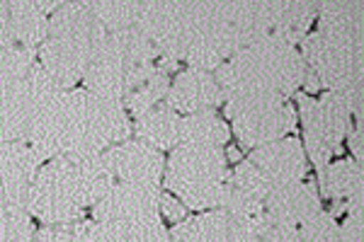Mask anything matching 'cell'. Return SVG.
Segmentation results:
<instances>
[{
	"instance_id": "cell-39",
	"label": "cell",
	"mask_w": 364,
	"mask_h": 242,
	"mask_svg": "<svg viewBox=\"0 0 364 242\" xmlns=\"http://www.w3.org/2000/svg\"><path fill=\"white\" fill-rule=\"evenodd\" d=\"M0 242H10V238H8V211H5L3 194H0Z\"/></svg>"
},
{
	"instance_id": "cell-20",
	"label": "cell",
	"mask_w": 364,
	"mask_h": 242,
	"mask_svg": "<svg viewBox=\"0 0 364 242\" xmlns=\"http://www.w3.org/2000/svg\"><path fill=\"white\" fill-rule=\"evenodd\" d=\"M70 175H73V189L80 209L95 206L105 194L117 185V177L109 167V163L102 155L90 158H68Z\"/></svg>"
},
{
	"instance_id": "cell-10",
	"label": "cell",
	"mask_w": 364,
	"mask_h": 242,
	"mask_svg": "<svg viewBox=\"0 0 364 242\" xmlns=\"http://www.w3.org/2000/svg\"><path fill=\"white\" fill-rule=\"evenodd\" d=\"M149 218H161V187L119 182L92 206L95 223L149 221Z\"/></svg>"
},
{
	"instance_id": "cell-11",
	"label": "cell",
	"mask_w": 364,
	"mask_h": 242,
	"mask_svg": "<svg viewBox=\"0 0 364 242\" xmlns=\"http://www.w3.org/2000/svg\"><path fill=\"white\" fill-rule=\"evenodd\" d=\"M114 177L129 185L161 187L163 172H166V158L161 150L141 143V141H127L105 153Z\"/></svg>"
},
{
	"instance_id": "cell-27",
	"label": "cell",
	"mask_w": 364,
	"mask_h": 242,
	"mask_svg": "<svg viewBox=\"0 0 364 242\" xmlns=\"http://www.w3.org/2000/svg\"><path fill=\"white\" fill-rule=\"evenodd\" d=\"M170 233V242H228V216L224 209L180 221Z\"/></svg>"
},
{
	"instance_id": "cell-13",
	"label": "cell",
	"mask_w": 364,
	"mask_h": 242,
	"mask_svg": "<svg viewBox=\"0 0 364 242\" xmlns=\"http://www.w3.org/2000/svg\"><path fill=\"white\" fill-rule=\"evenodd\" d=\"M92 61H95V49L78 44V41L46 39L37 49V63L63 90L78 85Z\"/></svg>"
},
{
	"instance_id": "cell-12",
	"label": "cell",
	"mask_w": 364,
	"mask_h": 242,
	"mask_svg": "<svg viewBox=\"0 0 364 242\" xmlns=\"http://www.w3.org/2000/svg\"><path fill=\"white\" fill-rule=\"evenodd\" d=\"M321 211V197L316 192L314 182H287L274 185L265 199V216L272 226L299 228L306 218Z\"/></svg>"
},
{
	"instance_id": "cell-9",
	"label": "cell",
	"mask_w": 364,
	"mask_h": 242,
	"mask_svg": "<svg viewBox=\"0 0 364 242\" xmlns=\"http://www.w3.org/2000/svg\"><path fill=\"white\" fill-rule=\"evenodd\" d=\"M301 58L321 87L348 90L355 82H362V46L311 32L301 41Z\"/></svg>"
},
{
	"instance_id": "cell-24",
	"label": "cell",
	"mask_w": 364,
	"mask_h": 242,
	"mask_svg": "<svg viewBox=\"0 0 364 242\" xmlns=\"http://www.w3.org/2000/svg\"><path fill=\"white\" fill-rule=\"evenodd\" d=\"M228 138H231V128L214 114V109L185 114L180 119V128H178L180 145H192V148H221Z\"/></svg>"
},
{
	"instance_id": "cell-33",
	"label": "cell",
	"mask_w": 364,
	"mask_h": 242,
	"mask_svg": "<svg viewBox=\"0 0 364 242\" xmlns=\"http://www.w3.org/2000/svg\"><path fill=\"white\" fill-rule=\"evenodd\" d=\"M269 218L262 214L248 221H238V218H228V242H260L262 233L269 228Z\"/></svg>"
},
{
	"instance_id": "cell-6",
	"label": "cell",
	"mask_w": 364,
	"mask_h": 242,
	"mask_svg": "<svg viewBox=\"0 0 364 242\" xmlns=\"http://www.w3.org/2000/svg\"><path fill=\"white\" fill-rule=\"evenodd\" d=\"M226 116L233 133L245 148H260L287 138L296 126V111L282 97H240L226 99Z\"/></svg>"
},
{
	"instance_id": "cell-15",
	"label": "cell",
	"mask_w": 364,
	"mask_h": 242,
	"mask_svg": "<svg viewBox=\"0 0 364 242\" xmlns=\"http://www.w3.org/2000/svg\"><path fill=\"white\" fill-rule=\"evenodd\" d=\"M267 177L272 185H287V182H299L309 175L306 153L296 138H282L274 143L260 145L250 153V160Z\"/></svg>"
},
{
	"instance_id": "cell-29",
	"label": "cell",
	"mask_w": 364,
	"mask_h": 242,
	"mask_svg": "<svg viewBox=\"0 0 364 242\" xmlns=\"http://www.w3.org/2000/svg\"><path fill=\"white\" fill-rule=\"evenodd\" d=\"M168 90H170V75L158 66L156 75H151L149 80L141 82L139 87H134V90L127 94L124 102H122V107H127L139 119V116H144L146 111L156 109L158 104L166 99Z\"/></svg>"
},
{
	"instance_id": "cell-31",
	"label": "cell",
	"mask_w": 364,
	"mask_h": 242,
	"mask_svg": "<svg viewBox=\"0 0 364 242\" xmlns=\"http://www.w3.org/2000/svg\"><path fill=\"white\" fill-rule=\"evenodd\" d=\"M228 187L236 189L240 194H245V197H252V199H257V202L265 204L267 194L272 192L274 185L255 167V165L245 160V163L236 165L233 172H228Z\"/></svg>"
},
{
	"instance_id": "cell-21",
	"label": "cell",
	"mask_w": 364,
	"mask_h": 242,
	"mask_svg": "<svg viewBox=\"0 0 364 242\" xmlns=\"http://www.w3.org/2000/svg\"><path fill=\"white\" fill-rule=\"evenodd\" d=\"M318 32L331 39L345 41L350 46H362L364 37V5L333 0L321 3L318 8Z\"/></svg>"
},
{
	"instance_id": "cell-2",
	"label": "cell",
	"mask_w": 364,
	"mask_h": 242,
	"mask_svg": "<svg viewBox=\"0 0 364 242\" xmlns=\"http://www.w3.org/2000/svg\"><path fill=\"white\" fill-rule=\"evenodd\" d=\"M132 133V123L122 104L102 99L87 90H66L58 121V155H102L109 145L122 143Z\"/></svg>"
},
{
	"instance_id": "cell-8",
	"label": "cell",
	"mask_w": 364,
	"mask_h": 242,
	"mask_svg": "<svg viewBox=\"0 0 364 242\" xmlns=\"http://www.w3.org/2000/svg\"><path fill=\"white\" fill-rule=\"evenodd\" d=\"M29 109H27V138L25 143L37 153L42 163L58 155V121H61L63 87L46 70L34 66L27 73Z\"/></svg>"
},
{
	"instance_id": "cell-22",
	"label": "cell",
	"mask_w": 364,
	"mask_h": 242,
	"mask_svg": "<svg viewBox=\"0 0 364 242\" xmlns=\"http://www.w3.org/2000/svg\"><path fill=\"white\" fill-rule=\"evenodd\" d=\"M29 90L27 80L0 78V141L25 143L27 138Z\"/></svg>"
},
{
	"instance_id": "cell-34",
	"label": "cell",
	"mask_w": 364,
	"mask_h": 242,
	"mask_svg": "<svg viewBox=\"0 0 364 242\" xmlns=\"http://www.w3.org/2000/svg\"><path fill=\"white\" fill-rule=\"evenodd\" d=\"M8 211V238L10 242H34L32 216L27 209H5Z\"/></svg>"
},
{
	"instance_id": "cell-26",
	"label": "cell",
	"mask_w": 364,
	"mask_h": 242,
	"mask_svg": "<svg viewBox=\"0 0 364 242\" xmlns=\"http://www.w3.org/2000/svg\"><path fill=\"white\" fill-rule=\"evenodd\" d=\"M90 230L97 242H170V233L161 223V218L122 223L90 221Z\"/></svg>"
},
{
	"instance_id": "cell-5",
	"label": "cell",
	"mask_w": 364,
	"mask_h": 242,
	"mask_svg": "<svg viewBox=\"0 0 364 242\" xmlns=\"http://www.w3.org/2000/svg\"><path fill=\"white\" fill-rule=\"evenodd\" d=\"M360 87L362 82H355L348 90H331L318 102L306 94L299 97L304 131H306V150L318 172L326 170V165H331V158L343 148V141L348 138L352 97Z\"/></svg>"
},
{
	"instance_id": "cell-1",
	"label": "cell",
	"mask_w": 364,
	"mask_h": 242,
	"mask_svg": "<svg viewBox=\"0 0 364 242\" xmlns=\"http://www.w3.org/2000/svg\"><path fill=\"white\" fill-rule=\"evenodd\" d=\"M301 54L279 39H262L243 46L224 66L216 68V85L226 99L282 97L287 99L304 85Z\"/></svg>"
},
{
	"instance_id": "cell-19",
	"label": "cell",
	"mask_w": 364,
	"mask_h": 242,
	"mask_svg": "<svg viewBox=\"0 0 364 242\" xmlns=\"http://www.w3.org/2000/svg\"><path fill=\"white\" fill-rule=\"evenodd\" d=\"M323 194L348 209V216H364V170L355 160L326 165L321 172Z\"/></svg>"
},
{
	"instance_id": "cell-36",
	"label": "cell",
	"mask_w": 364,
	"mask_h": 242,
	"mask_svg": "<svg viewBox=\"0 0 364 242\" xmlns=\"http://www.w3.org/2000/svg\"><path fill=\"white\" fill-rule=\"evenodd\" d=\"M260 242H304V238L299 235L296 228H289V226H272L262 233V240Z\"/></svg>"
},
{
	"instance_id": "cell-3",
	"label": "cell",
	"mask_w": 364,
	"mask_h": 242,
	"mask_svg": "<svg viewBox=\"0 0 364 242\" xmlns=\"http://www.w3.org/2000/svg\"><path fill=\"white\" fill-rule=\"evenodd\" d=\"M166 167V185L185 209H224L228 192V167L221 148L178 145Z\"/></svg>"
},
{
	"instance_id": "cell-28",
	"label": "cell",
	"mask_w": 364,
	"mask_h": 242,
	"mask_svg": "<svg viewBox=\"0 0 364 242\" xmlns=\"http://www.w3.org/2000/svg\"><path fill=\"white\" fill-rule=\"evenodd\" d=\"M85 5L105 32L134 29L141 13V0H87Z\"/></svg>"
},
{
	"instance_id": "cell-23",
	"label": "cell",
	"mask_w": 364,
	"mask_h": 242,
	"mask_svg": "<svg viewBox=\"0 0 364 242\" xmlns=\"http://www.w3.org/2000/svg\"><path fill=\"white\" fill-rule=\"evenodd\" d=\"M321 3H304V0H272V37L296 46L304 41L311 22L318 15Z\"/></svg>"
},
{
	"instance_id": "cell-18",
	"label": "cell",
	"mask_w": 364,
	"mask_h": 242,
	"mask_svg": "<svg viewBox=\"0 0 364 242\" xmlns=\"http://www.w3.org/2000/svg\"><path fill=\"white\" fill-rule=\"evenodd\" d=\"M105 37L107 32L87 10L85 3H61V8L49 17V39L78 41V44L95 49V56Z\"/></svg>"
},
{
	"instance_id": "cell-25",
	"label": "cell",
	"mask_w": 364,
	"mask_h": 242,
	"mask_svg": "<svg viewBox=\"0 0 364 242\" xmlns=\"http://www.w3.org/2000/svg\"><path fill=\"white\" fill-rule=\"evenodd\" d=\"M178 128H180V114L170 109L168 104H158L156 109L146 111L134 123L136 138L156 150L175 148L178 145Z\"/></svg>"
},
{
	"instance_id": "cell-40",
	"label": "cell",
	"mask_w": 364,
	"mask_h": 242,
	"mask_svg": "<svg viewBox=\"0 0 364 242\" xmlns=\"http://www.w3.org/2000/svg\"><path fill=\"white\" fill-rule=\"evenodd\" d=\"M5 153H8V141H0V175L5 167Z\"/></svg>"
},
{
	"instance_id": "cell-38",
	"label": "cell",
	"mask_w": 364,
	"mask_h": 242,
	"mask_svg": "<svg viewBox=\"0 0 364 242\" xmlns=\"http://www.w3.org/2000/svg\"><path fill=\"white\" fill-rule=\"evenodd\" d=\"M348 143H350V150L355 155V163L364 160V128L362 126H355L352 131H348Z\"/></svg>"
},
{
	"instance_id": "cell-32",
	"label": "cell",
	"mask_w": 364,
	"mask_h": 242,
	"mask_svg": "<svg viewBox=\"0 0 364 242\" xmlns=\"http://www.w3.org/2000/svg\"><path fill=\"white\" fill-rule=\"evenodd\" d=\"M304 242H340V226L326 211H318L296 228Z\"/></svg>"
},
{
	"instance_id": "cell-14",
	"label": "cell",
	"mask_w": 364,
	"mask_h": 242,
	"mask_svg": "<svg viewBox=\"0 0 364 242\" xmlns=\"http://www.w3.org/2000/svg\"><path fill=\"white\" fill-rule=\"evenodd\" d=\"M224 102L219 85H216L214 75L207 70L185 68L170 80V90L166 94V104L173 111L182 114H195V111L214 109Z\"/></svg>"
},
{
	"instance_id": "cell-37",
	"label": "cell",
	"mask_w": 364,
	"mask_h": 242,
	"mask_svg": "<svg viewBox=\"0 0 364 242\" xmlns=\"http://www.w3.org/2000/svg\"><path fill=\"white\" fill-rule=\"evenodd\" d=\"M185 211L187 209L178 202V199L161 194V216H166L168 221H173V223H180V221H185Z\"/></svg>"
},
{
	"instance_id": "cell-30",
	"label": "cell",
	"mask_w": 364,
	"mask_h": 242,
	"mask_svg": "<svg viewBox=\"0 0 364 242\" xmlns=\"http://www.w3.org/2000/svg\"><path fill=\"white\" fill-rule=\"evenodd\" d=\"M37 66V49L0 37V78L22 80Z\"/></svg>"
},
{
	"instance_id": "cell-35",
	"label": "cell",
	"mask_w": 364,
	"mask_h": 242,
	"mask_svg": "<svg viewBox=\"0 0 364 242\" xmlns=\"http://www.w3.org/2000/svg\"><path fill=\"white\" fill-rule=\"evenodd\" d=\"M340 242H364V216H348L340 226Z\"/></svg>"
},
{
	"instance_id": "cell-4",
	"label": "cell",
	"mask_w": 364,
	"mask_h": 242,
	"mask_svg": "<svg viewBox=\"0 0 364 242\" xmlns=\"http://www.w3.org/2000/svg\"><path fill=\"white\" fill-rule=\"evenodd\" d=\"M192 10V32L185 51V63L197 70L219 68L243 49L231 17V0H197Z\"/></svg>"
},
{
	"instance_id": "cell-17",
	"label": "cell",
	"mask_w": 364,
	"mask_h": 242,
	"mask_svg": "<svg viewBox=\"0 0 364 242\" xmlns=\"http://www.w3.org/2000/svg\"><path fill=\"white\" fill-rule=\"evenodd\" d=\"M0 37L22 46H42L49 39V17L34 0H0Z\"/></svg>"
},
{
	"instance_id": "cell-16",
	"label": "cell",
	"mask_w": 364,
	"mask_h": 242,
	"mask_svg": "<svg viewBox=\"0 0 364 242\" xmlns=\"http://www.w3.org/2000/svg\"><path fill=\"white\" fill-rule=\"evenodd\" d=\"M37 153L27 143H8L5 153V167L0 175V194H3L5 209H27L29 189L34 185V177L39 172Z\"/></svg>"
},
{
	"instance_id": "cell-7",
	"label": "cell",
	"mask_w": 364,
	"mask_h": 242,
	"mask_svg": "<svg viewBox=\"0 0 364 242\" xmlns=\"http://www.w3.org/2000/svg\"><path fill=\"white\" fill-rule=\"evenodd\" d=\"M27 211L44 226H68L80 221L83 209L75 199L70 160L66 155L51 158L39 167L34 185L29 189Z\"/></svg>"
}]
</instances>
